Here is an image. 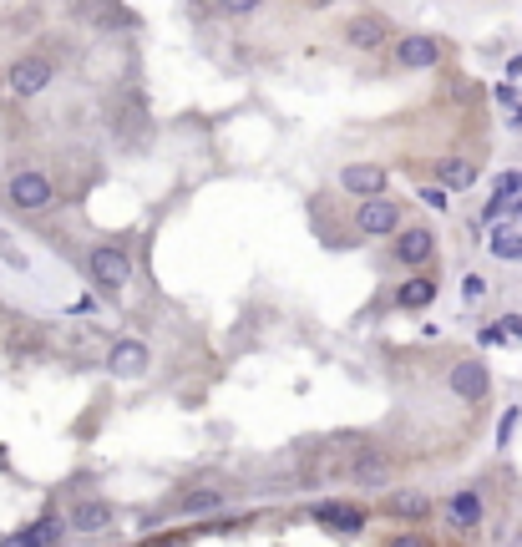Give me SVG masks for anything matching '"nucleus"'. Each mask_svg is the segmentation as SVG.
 <instances>
[{
    "label": "nucleus",
    "instance_id": "25",
    "mask_svg": "<svg viewBox=\"0 0 522 547\" xmlns=\"http://www.w3.org/2000/svg\"><path fill=\"white\" fill-rule=\"evenodd\" d=\"M517 421H522V411H517V406H512V411H507V416H502V431H497V441H502V446H507V441H512V431H517Z\"/></svg>",
    "mask_w": 522,
    "mask_h": 547
},
{
    "label": "nucleus",
    "instance_id": "9",
    "mask_svg": "<svg viewBox=\"0 0 522 547\" xmlns=\"http://www.w3.org/2000/svg\"><path fill=\"white\" fill-rule=\"evenodd\" d=\"M431 254H436L431 228H401V233H396V259H401L406 269H421V264H431Z\"/></svg>",
    "mask_w": 522,
    "mask_h": 547
},
{
    "label": "nucleus",
    "instance_id": "6",
    "mask_svg": "<svg viewBox=\"0 0 522 547\" xmlns=\"http://www.w3.org/2000/svg\"><path fill=\"white\" fill-rule=\"evenodd\" d=\"M487 390H492V375H487V365L482 360H462V365H452V396L457 401H487Z\"/></svg>",
    "mask_w": 522,
    "mask_h": 547
},
{
    "label": "nucleus",
    "instance_id": "22",
    "mask_svg": "<svg viewBox=\"0 0 522 547\" xmlns=\"http://www.w3.org/2000/svg\"><path fill=\"white\" fill-rule=\"evenodd\" d=\"M213 6L223 11V16H249V11H259L264 0H213Z\"/></svg>",
    "mask_w": 522,
    "mask_h": 547
},
{
    "label": "nucleus",
    "instance_id": "28",
    "mask_svg": "<svg viewBox=\"0 0 522 547\" xmlns=\"http://www.w3.org/2000/svg\"><path fill=\"white\" fill-rule=\"evenodd\" d=\"M507 208H512V223H517V228H522V198H512V203H507Z\"/></svg>",
    "mask_w": 522,
    "mask_h": 547
},
{
    "label": "nucleus",
    "instance_id": "2",
    "mask_svg": "<svg viewBox=\"0 0 522 547\" xmlns=\"http://www.w3.org/2000/svg\"><path fill=\"white\" fill-rule=\"evenodd\" d=\"M87 269H92L97 289H107V294H117V289L132 279V259H127L117 244H97V249H92V259H87Z\"/></svg>",
    "mask_w": 522,
    "mask_h": 547
},
{
    "label": "nucleus",
    "instance_id": "13",
    "mask_svg": "<svg viewBox=\"0 0 522 547\" xmlns=\"http://www.w3.org/2000/svg\"><path fill=\"white\" fill-rule=\"evenodd\" d=\"M431 178L441 188H472L477 183V163H467V158H436L431 163Z\"/></svg>",
    "mask_w": 522,
    "mask_h": 547
},
{
    "label": "nucleus",
    "instance_id": "4",
    "mask_svg": "<svg viewBox=\"0 0 522 547\" xmlns=\"http://www.w3.org/2000/svg\"><path fill=\"white\" fill-rule=\"evenodd\" d=\"M147 365H153V350H147L142 340H117L107 350V370L117 380H137V375H147Z\"/></svg>",
    "mask_w": 522,
    "mask_h": 547
},
{
    "label": "nucleus",
    "instance_id": "29",
    "mask_svg": "<svg viewBox=\"0 0 522 547\" xmlns=\"http://www.w3.org/2000/svg\"><path fill=\"white\" fill-rule=\"evenodd\" d=\"M507 71H512V76H522V56H512V66H507Z\"/></svg>",
    "mask_w": 522,
    "mask_h": 547
},
{
    "label": "nucleus",
    "instance_id": "7",
    "mask_svg": "<svg viewBox=\"0 0 522 547\" xmlns=\"http://www.w3.org/2000/svg\"><path fill=\"white\" fill-rule=\"evenodd\" d=\"M396 223H401V208H396L391 198H381V193H376V198H365V208L355 213V228H360V233H370V239L391 233Z\"/></svg>",
    "mask_w": 522,
    "mask_h": 547
},
{
    "label": "nucleus",
    "instance_id": "24",
    "mask_svg": "<svg viewBox=\"0 0 522 547\" xmlns=\"http://www.w3.org/2000/svg\"><path fill=\"white\" fill-rule=\"evenodd\" d=\"M421 203L441 213V208H446V188H441V183H436V188H421Z\"/></svg>",
    "mask_w": 522,
    "mask_h": 547
},
{
    "label": "nucleus",
    "instance_id": "20",
    "mask_svg": "<svg viewBox=\"0 0 522 547\" xmlns=\"http://www.w3.org/2000/svg\"><path fill=\"white\" fill-rule=\"evenodd\" d=\"M56 537H61V522L46 517V522H36V527H21L11 542H16V547H31V542H56Z\"/></svg>",
    "mask_w": 522,
    "mask_h": 547
},
{
    "label": "nucleus",
    "instance_id": "18",
    "mask_svg": "<svg viewBox=\"0 0 522 547\" xmlns=\"http://www.w3.org/2000/svg\"><path fill=\"white\" fill-rule=\"evenodd\" d=\"M391 512H396V517H406V522L431 517V497H421V492H391Z\"/></svg>",
    "mask_w": 522,
    "mask_h": 547
},
{
    "label": "nucleus",
    "instance_id": "8",
    "mask_svg": "<svg viewBox=\"0 0 522 547\" xmlns=\"http://www.w3.org/2000/svg\"><path fill=\"white\" fill-rule=\"evenodd\" d=\"M345 41H350L355 51H381V46L391 41V21H386V16H355V21L345 26Z\"/></svg>",
    "mask_w": 522,
    "mask_h": 547
},
{
    "label": "nucleus",
    "instance_id": "15",
    "mask_svg": "<svg viewBox=\"0 0 522 547\" xmlns=\"http://www.w3.org/2000/svg\"><path fill=\"white\" fill-rule=\"evenodd\" d=\"M446 522L452 527H477L482 522V497L477 492H457L452 502H446Z\"/></svg>",
    "mask_w": 522,
    "mask_h": 547
},
{
    "label": "nucleus",
    "instance_id": "27",
    "mask_svg": "<svg viewBox=\"0 0 522 547\" xmlns=\"http://www.w3.org/2000/svg\"><path fill=\"white\" fill-rule=\"evenodd\" d=\"M502 335H507V340H522V320L507 315V320H502Z\"/></svg>",
    "mask_w": 522,
    "mask_h": 547
},
{
    "label": "nucleus",
    "instance_id": "11",
    "mask_svg": "<svg viewBox=\"0 0 522 547\" xmlns=\"http://www.w3.org/2000/svg\"><path fill=\"white\" fill-rule=\"evenodd\" d=\"M350 482H355V487H386V482H391V456L360 451V456L350 461Z\"/></svg>",
    "mask_w": 522,
    "mask_h": 547
},
{
    "label": "nucleus",
    "instance_id": "23",
    "mask_svg": "<svg viewBox=\"0 0 522 547\" xmlns=\"http://www.w3.org/2000/svg\"><path fill=\"white\" fill-rule=\"evenodd\" d=\"M0 259H6L11 269H26V254H21V249H16V244L6 239V233H0Z\"/></svg>",
    "mask_w": 522,
    "mask_h": 547
},
{
    "label": "nucleus",
    "instance_id": "26",
    "mask_svg": "<svg viewBox=\"0 0 522 547\" xmlns=\"http://www.w3.org/2000/svg\"><path fill=\"white\" fill-rule=\"evenodd\" d=\"M482 289H487V284H482L477 274H467V279H462V299H467V304H472V299H482Z\"/></svg>",
    "mask_w": 522,
    "mask_h": 547
},
{
    "label": "nucleus",
    "instance_id": "14",
    "mask_svg": "<svg viewBox=\"0 0 522 547\" xmlns=\"http://www.w3.org/2000/svg\"><path fill=\"white\" fill-rule=\"evenodd\" d=\"M396 304H401V309H431V304H436V279H426V274L406 279V284L396 289Z\"/></svg>",
    "mask_w": 522,
    "mask_h": 547
},
{
    "label": "nucleus",
    "instance_id": "16",
    "mask_svg": "<svg viewBox=\"0 0 522 547\" xmlns=\"http://www.w3.org/2000/svg\"><path fill=\"white\" fill-rule=\"evenodd\" d=\"M107 522H112L107 502H77V507H71V527H77V532H102Z\"/></svg>",
    "mask_w": 522,
    "mask_h": 547
},
{
    "label": "nucleus",
    "instance_id": "1",
    "mask_svg": "<svg viewBox=\"0 0 522 547\" xmlns=\"http://www.w3.org/2000/svg\"><path fill=\"white\" fill-rule=\"evenodd\" d=\"M6 198H11V208H21V213H41L51 198H56V188H51V178L46 173H11V183H6Z\"/></svg>",
    "mask_w": 522,
    "mask_h": 547
},
{
    "label": "nucleus",
    "instance_id": "3",
    "mask_svg": "<svg viewBox=\"0 0 522 547\" xmlns=\"http://www.w3.org/2000/svg\"><path fill=\"white\" fill-rule=\"evenodd\" d=\"M51 76H56V66H51L46 56H21V61L11 66L6 82H11V92H16V97H36V92H46V87H51Z\"/></svg>",
    "mask_w": 522,
    "mask_h": 547
},
{
    "label": "nucleus",
    "instance_id": "10",
    "mask_svg": "<svg viewBox=\"0 0 522 547\" xmlns=\"http://www.w3.org/2000/svg\"><path fill=\"white\" fill-rule=\"evenodd\" d=\"M436 61H441V41H431V36H401V41H396V66L426 71V66H436Z\"/></svg>",
    "mask_w": 522,
    "mask_h": 547
},
{
    "label": "nucleus",
    "instance_id": "12",
    "mask_svg": "<svg viewBox=\"0 0 522 547\" xmlns=\"http://www.w3.org/2000/svg\"><path fill=\"white\" fill-rule=\"evenodd\" d=\"M315 522L330 527V532H360V527H365V507H350V502H320V507H315Z\"/></svg>",
    "mask_w": 522,
    "mask_h": 547
},
{
    "label": "nucleus",
    "instance_id": "17",
    "mask_svg": "<svg viewBox=\"0 0 522 547\" xmlns=\"http://www.w3.org/2000/svg\"><path fill=\"white\" fill-rule=\"evenodd\" d=\"M512 198H522V173H502V178H497V188H492V198H487V218H502Z\"/></svg>",
    "mask_w": 522,
    "mask_h": 547
},
{
    "label": "nucleus",
    "instance_id": "19",
    "mask_svg": "<svg viewBox=\"0 0 522 547\" xmlns=\"http://www.w3.org/2000/svg\"><path fill=\"white\" fill-rule=\"evenodd\" d=\"M492 254L497 259H522V233H517V223H507V228H492Z\"/></svg>",
    "mask_w": 522,
    "mask_h": 547
},
{
    "label": "nucleus",
    "instance_id": "5",
    "mask_svg": "<svg viewBox=\"0 0 522 547\" xmlns=\"http://www.w3.org/2000/svg\"><path fill=\"white\" fill-rule=\"evenodd\" d=\"M340 188L355 193V198H376V193L391 188V178H386L381 163H350V168H340Z\"/></svg>",
    "mask_w": 522,
    "mask_h": 547
},
{
    "label": "nucleus",
    "instance_id": "21",
    "mask_svg": "<svg viewBox=\"0 0 522 547\" xmlns=\"http://www.w3.org/2000/svg\"><path fill=\"white\" fill-rule=\"evenodd\" d=\"M218 507H223L218 492H188V497H183V512H188V517H203V512H218Z\"/></svg>",
    "mask_w": 522,
    "mask_h": 547
}]
</instances>
